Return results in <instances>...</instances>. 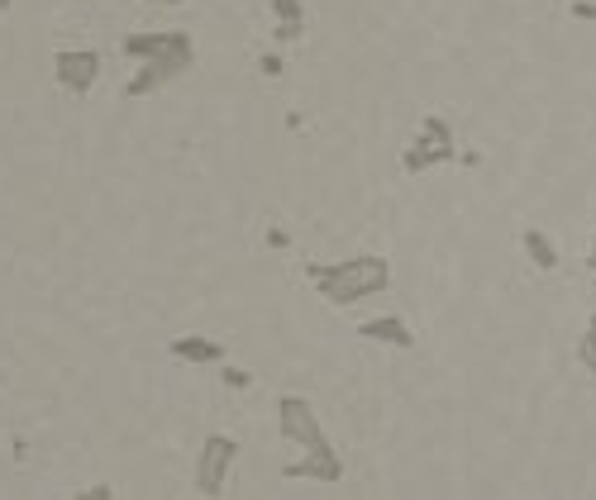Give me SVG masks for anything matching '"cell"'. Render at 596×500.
<instances>
[{"label":"cell","instance_id":"17","mask_svg":"<svg viewBox=\"0 0 596 500\" xmlns=\"http://www.w3.org/2000/svg\"><path fill=\"white\" fill-rule=\"evenodd\" d=\"M77 500H115V487L101 481V487H91V491H77Z\"/></svg>","mask_w":596,"mask_h":500},{"label":"cell","instance_id":"14","mask_svg":"<svg viewBox=\"0 0 596 500\" xmlns=\"http://www.w3.org/2000/svg\"><path fill=\"white\" fill-rule=\"evenodd\" d=\"M257 72H263V76H282L286 72V58L277 53V48H267V53L257 58Z\"/></svg>","mask_w":596,"mask_h":500},{"label":"cell","instance_id":"8","mask_svg":"<svg viewBox=\"0 0 596 500\" xmlns=\"http://www.w3.org/2000/svg\"><path fill=\"white\" fill-rule=\"evenodd\" d=\"M168 353L176 363H191V367H220L224 363V344L220 338H205V334H182L172 338Z\"/></svg>","mask_w":596,"mask_h":500},{"label":"cell","instance_id":"7","mask_svg":"<svg viewBox=\"0 0 596 500\" xmlns=\"http://www.w3.org/2000/svg\"><path fill=\"white\" fill-rule=\"evenodd\" d=\"M282 477L286 481H325V487H340V481H344V458L334 453V448H330V453H305L296 462H286Z\"/></svg>","mask_w":596,"mask_h":500},{"label":"cell","instance_id":"10","mask_svg":"<svg viewBox=\"0 0 596 500\" xmlns=\"http://www.w3.org/2000/svg\"><path fill=\"white\" fill-rule=\"evenodd\" d=\"M521 253L529 257V267H539V272H554L558 267V244L544 229H535V224L521 229Z\"/></svg>","mask_w":596,"mask_h":500},{"label":"cell","instance_id":"19","mask_svg":"<svg viewBox=\"0 0 596 500\" xmlns=\"http://www.w3.org/2000/svg\"><path fill=\"white\" fill-rule=\"evenodd\" d=\"M587 272H596V234H592V244H587Z\"/></svg>","mask_w":596,"mask_h":500},{"label":"cell","instance_id":"6","mask_svg":"<svg viewBox=\"0 0 596 500\" xmlns=\"http://www.w3.org/2000/svg\"><path fill=\"white\" fill-rule=\"evenodd\" d=\"M53 82L68 95H91V86L101 82V53H95V48H58Z\"/></svg>","mask_w":596,"mask_h":500},{"label":"cell","instance_id":"16","mask_svg":"<svg viewBox=\"0 0 596 500\" xmlns=\"http://www.w3.org/2000/svg\"><path fill=\"white\" fill-rule=\"evenodd\" d=\"M568 14L573 20H583V24H596V0H573Z\"/></svg>","mask_w":596,"mask_h":500},{"label":"cell","instance_id":"5","mask_svg":"<svg viewBox=\"0 0 596 500\" xmlns=\"http://www.w3.org/2000/svg\"><path fill=\"white\" fill-rule=\"evenodd\" d=\"M239 439H230V433H205L201 453H196V472H191V481H196L201 496H224V481H230L234 462H239Z\"/></svg>","mask_w":596,"mask_h":500},{"label":"cell","instance_id":"21","mask_svg":"<svg viewBox=\"0 0 596 500\" xmlns=\"http://www.w3.org/2000/svg\"><path fill=\"white\" fill-rule=\"evenodd\" d=\"M10 6H14V0H0V14H10Z\"/></svg>","mask_w":596,"mask_h":500},{"label":"cell","instance_id":"18","mask_svg":"<svg viewBox=\"0 0 596 500\" xmlns=\"http://www.w3.org/2000/svg\"><path fill=\"white\" fill-rule=\"evenodd\" d=\"M267 248H292V234H286V229H267Z\"/></svg>","mask_w":596,"mask_h":500},{"label":"cell","instance_id":"3","mask_svg":"<svg viewBox=\"0 0 596 500\" xmlns=\"http://www.w3.org/2000/svg\"><path fill=\"white\" fill-rule=\"evenodd\" d=\"M444 163H458V143H454V124L444 115H425L421 120V134L411 139V149L401 153V172L406 176H425Z\"/></svg>","mask_w":596,"mask_h":500},{"label":"cell","instance_id":"1","mask_svg":"<svg viewBox=\"0 0 596 500\" xmlns=\"http://www.w3.org/2000/svg\"><path fill=\"white\" fill-rule=\"evenodd\" d=\"M120 53L139 62V72L124 82V101H149L153 91H163L196 62V39L186 29H153V34H124Z\"/></svg>","mask_w":596,"mask_h":500},{"label":"cell","instance_id":"2","mask_svg":"<svg viewBox=\"0 0 596 500\" xmlns=\"http://www.w3.org/2000/svg\"><path fill=\"white\" fill-rule=\"evenodd\" d=\"M305 282L320 292V300L348 310V305L373 300V296H382L386 286H392V263H386L382 253L340 257V263H305Z\"/></svg>","mask_w":596,"mask_h":500},{"label":"cell","instance_id":"15","mask_svg":"<svg viewBox=\"0 0 596 500\" xmlns=\"http://www.w3.org/2000/svg\"><path fill=\"white\" fill-rule=\"evenodd\" d=\"M220 381L230 386V391H249V386H253V373H244V367H224Z\"/></svg>","mask_w":596,"mask_h":500},{"label":"cell","instance_id":"9","mask_svg":"<svg viewBox=\"0 0 596 500\" xmlns=\"http://www.w3.org/2000/svg\"><path fill=\"white\" fill-rule=\"evenodd\" d=\"M358 338H373V344H386V348H415V334L401 315H373L358 325Z\"/></svg>","mask_w":596,"mask_h":500},{"label":"cell","instance_id":"12","mask_svg":"<svg viewBox=\"0 0 596 500\" xmlns=\"http://www.w3.org/2000/svg\"><path fill=\"white\" fill-rule=\"evenodd\" d=\"M272 20H305V0H267Z\"/></svg>","mask_w":596,"mask_h":500},{"label":"cell","instance_id":"13","mask_svg":"<svg viewBox=\"0 0 596 500\" xmlns=\"http://www.w3.org/2000/svg\"><path fill=\"white\" fill-rule=\"evenodd\" d=\"M305 34V20H277V24H272V39H277V48L282 43H296Z\"/></svg>","mask_w":596,"mask_h":500},{"label":"cell","instance_id":"4","mask_svg":"<svg viewBox=\"0 0 596 500\" xmlns=\"http://www.w3.org/2000/svg\"><path fill=\"white\" fill-rule=\"evenodd\" d=\"M277 433L282 443H296L301 453H330V433L320 425V410L305 396H277Z\"/></svg>","mask_w":596,"mask_h":500},{"label":"cell","instance_id":"20","mask_svg":"<svg viewBox=\"0 0 596 500\" xmlns=\"http://www.w3.org/2000/svg\"><path fill=\"white\" fill-rule=\"evenodd\" d=\"M143 6H158V10H163V6H182V0H143Z\"/></svg>","mask_w":596,"mask_h":500},{"label":"cell","instance_id":"11","mask_svg":"<svg viewBox=\"0 0 596 500\" xmlns=\"http://www.w3.org/2000/svg\"><path fill=\"white\" fill-rule=\"evenodd\" d=\"M577 363L587 367V377H596V310L587 315V329L577 338Z\"/></svg>","mask_w":596,"mask_h":500}]
</instances>
